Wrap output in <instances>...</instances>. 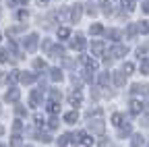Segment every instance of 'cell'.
I'll return each instance as SVG.
<instances>
[{
	"instance_id": "cell-22",
	"label": "cell",
	"mask_w": 149,
	"mask_h": 147,
	"mask_svg": "<svg viewBox=\"0 0 149 147\" xmlns=\"http://www.w3.org/2000/svg\"><path fill=\"white\" fill-rule=\"evenodd\" d=\"M137 29H139L141 33H149V21H141Z\"/></svg>"
},
{
	"instance_id": "cell-38",
	"label": "cell",
	"mask_w": 149,
	"mask_h": 147,
	"mask_svg": "<svg viewBox=\"0 0 149 147\" xmlns=\"http://www.w3.org/2000/svg\"><path fill=\"white\" fill-rule=\"evenodd\" d=\"M33 66H35V68H44L46 64H44V60H35V62H33Z\"/></svg>"
},
{
	"instance_id": "cell-37",
	"label": "cell",
	"mask_w": 149,
	"mask_h": 147,
	"mask_svg": "<svg viewBox=\"0 0 149 147\" xmlns=\"http://www.w3.org/2000/svg\"><path fill=\"white\" fill-rule=\"evenodd\" d=\"M35 124H37V126H44V118H42L40 114H37V116H35Z\"/></svg>"
},
{
	"instance_id": "cell-2",
	"label": "cell",
	"mask_w": 149,
	"mask_h": 147,
	"mask_svg": "<svg viewBox=\"0 0 149 147\" xmlns=\"http://www.w3.org/2000/svg\"><path fill=\"white\" fill-rule=\"evenodd\" d=\"M126 52H128V48H126V46H114V48H112V52H110V56H114V58H122V56H126Z\"/></svg>"
},
{
	"instance_id": "cell-35",
	"label": "cell",
	"mask_w": 149,
	"mask_h": 147,
	"mask_svg": "<svg viewBox=\"0 0 149 147\" xmlns=\"http://www.w3.org/2000/svg\"><path fill=\"white\" fill-rule=\"evenodd\" d=\"M21 81H23V83H33L35 77H33V75H25V72H23V75H21Z\"/></svg>"
},
{
	"instance_id": "cell-29",
	"label": "cell",
	"mask_w": 149,
	"mask_h": 147,
	"mask_svg": "<svg viewBox=\"0 0 149 147\" xmlns=\"http://www.w3.org/2000/svg\"><path fill=\"white\" fill-rule=\"evenodd\" d=\"M48 112H50V114H56V112H58V104H56V102H50V104H48Z\"/></svg>"
},
{
	"instance_id": "cell-13",
	"label": "cell",
	"mask_w": 149,
	"mask_h": 147,
	"mask_svg": "<svg viewBox=\"0 0 149 147\" xmlns=\"http://www.w3.org/2000/svg\"><path fill=\"white\" fill-rule=\"evenodd\" d=\"M143 143H145V137H143V135H135L133 141H130V145H133V147H143Z\"/></svg>"
},
{
	"instance_id": "cell-12",
	"label": "cell",
	"mask_w": 149,
	"mask_h": 147,
	"mask_svg": "<svg viewBox=\"0 0 149 147\" xmlns=\"http://www.w3.org/2000/svg\"><path fill=\"white\" fill-rule=\"evenodd\" d=\"M70 17H72V21H79V19H81V4H74V6H72Z\"/></svg>"
},
{
	"instance_id": "cell-31",
	"label": "cell",
	"mask_w": 149,
	"mask_h": 147,
	"mask_svg": "<svg viewBox=\"0 0 149 147\" xmlns=\"http://www.w3.org/2000/svg\"><path fill=\"white\" fill-rule=\"evenodd\" d=\"M118 135H120V137H122V139H124V137H128V135H130V126H128V124H126V126H124V128H120V131H118Z\"/></svg>"
},
{
	"instance_id": "cell-3",
	"label": "cell",
	"mask_w": 149,
	"mask_h": 147,
	"mask_svg": "<svg viewBox=\"0 0 149 147\" xmlns=\"http://www.w3.org/2000/svg\"><path fill=\"white\" fill-rule=\"evenodd\" d=\"M35 48H37V35H35V33H31L29 38L25 40V50H27V52H33Z\"/></svg>"
},
{
	"instance_id": "cell-18",
	"label": "cell",
	"mask_w": 149,
	"mask_h": 147,
	"mask_svg": "<svg viewBox=\"0 0 149 147\" xmlns=\"http://www.w3.org/2000/svg\"><path fill=\"white\" fill-rule=\"evenodd\" d=\"M97 81H100V85H102V87H106V85L110 83V75H108V72H102Z\"/></svg>"
},
{
	"instance_id": "cell-8",
	"label": "cell",
	"mask_w": 149,
	"mask_h": 147,
	"mask_svg": "<svg viewBox=\"0 0 149 147\" xmlns=\"http://www.w3.org/2000/svg\"><path fill=\"white\" fill-rule=\"evenodd\" d=\"M124 81H126V75H124L122 70L114 72V83H116V87H122V85H124Z\"/></svg>"
},
{
	"instance_id": "cell-16",
	"label": "cell",
	"mask_w": 149,
	"mask_h": 147,
	"mask_svg": "<svg viewBox=\"0 0 149 147\" xmlns=\"http://www.w3.org/2000/svg\"><path fill=\"white\" fill-rule=\"evenodd\" d=\"M62 56H64V50L60 46H54L52 48V58H62Z\"/></svg>"
},
{
	"instance_id": "cell-5",
	"label": "cell",
	"mask_w": 149,
	"mask_h": 147,
	"mask_svg": "<svg viewBox=\"0 0 149 147\" xmlns=\"http://www.w3.org/2000/svg\"><path fill=\"white\" fill-rule=\"evenodd\" d=\"M85 46H87V44H85V38H83V35H77V38L72 40V50H79V52H81V50H85Z\"/></svg>"
},
{
	"instance_id": "cell-14",
	"label": "cell",
	"mask_w": 149,
	"mask_h": 147,
	"mask_svg": "<svg viewBox=\"0 0 149 147\" xmlns=\"http://www.w3.org/2000/svg\"><path fill=\"white\" fill-rule=\"evenodd\" d=\"M19 95H21V93H19V89H10L8 93H6V102H17Z\"/></svg>"
},
{
	"instance_id": "cell-7",
	"label": "cell",
	"mask_w": 149,
	"mask_h": 147,
	"mask_svg": "<svg viewBox=\"0 0 149 147\" xmlns=\"http://www.w3.org/2000/svg\"><path fill=\"white\" fill-rule=\"evenodd\" d=\"M133 93H141V95H147V93H149V85H141V83L133 85Z\"/></svg>"
},
{
	"instance_id": "cell-23",
	"label": "cell",
	"mask_w": 149,
	"mask_h": 147,
	"mask_svg": "<svg viewBox=\"0 0 149 147\" xmlns=\"http://www.w3.org/2000/svg\"><path fill=\"white\" fill-rule=\"evenodd\" d=\"M50 72H52V75H50V77H52V79H54V81H60V79H62V72H60V70H58V68H52V70H50Z\"/></svg>"
},
{
	"instance_id": "cell-42",
	"label": "cell",
	"mask_w": 149,
	"mask_h": 147,
	"mask_svg": "<svg viewBox=\"0 0 149 147\" xmlns=\"http://www.w3.org/2000/svg\"><path fill=\"white\" fill-rule=\"evenodd\" d=\"M17 114H19V116H23V114H25V108L19 106V108H17Z\"/></svg>"
},
{
	"instance_id": "cell-34",
	"label": "cell",
	"mask_w": 149,
	"mask_h": 147,
	"mask_svg": "<svg viewBox=\"0 0 149 147\" xmlns=\"http://www.w3.org/2000/svg\"><path fill=\"white\" fill-rule=\"evenodd\" d=\"M135 33H137V27H135V25H128V27H126V38H133Z\"/></svg>"
},
{
	"instance_id": "cell-6",
	"label": "cell",
	"mask_w": 149,
	"mask_h": 147,
	"mask_svg": "<svg viewBox=\"0 0 149 147\" xmlns=\"http://www.w3.org/2000/svg\"><path fill=\"white\" fill-rule=\"evenodd\" d=\"M81 100H83V98H81V93H79V91H77V93H70V95H68V104H70L72 108L81 106Z\"/></svg>"
},
{
	"instance_id": "cell-46",
	"label": "cell",
	"mask_w": 149,
	"mask_h": 147,
	"mask_svg": "<svg viewBox=\"0 0 149 147\" xmlns=\"http://www.w3.org/2000/svg\"><path fill=\"white\" fill-rule=\"evenodd\" d=\"M40 2H48V0H40Z\"/></svg>"
},
{
	"instance_id": "cell-20",
	"label": "cell",
	"mask_w": 149,
	"mask_h": 147,
	"mask_svg": "<svg viewBox=\"0 0 149 147\" xmlns=\"http://www.w3.org/2000/svg\"><path fill=\"white\" fill-rule=\"evenodd\" d=\"M77 118H79V114H77V112H68V114L64 116V120H66V122H70V124H72V122H77Z\"/></svg>"
},
{
	"instance_id": "cell-43",
	"label": "cell",
	"mask_w": 149,
	"mask_h": 147,
	"mask_svg": "<svg viewBox=\"0 0 149 147\" xmlns=\"http://www.w3.org/2000/svg\"><path fill=\"white\" fill-rule=\"evenodd\" d=\"M21 126H23L21 120H17V122H15V131H21Z\"/></svg>"
},
{
	"instance_id": "cell-39",
	"label": "cell",
	"mask_w": 149,
	"mask_h": 147,
	"mask_svg": "<svg viewBox=\"0 0 149 147\" xmlns=\"http://www.w3.org/2000/svg\"><path fill=\"white\" fill-rule=\"evenodd\" d=\"M19 19L25 21V19H27V10H19Z\"/></svg>"
},
{
	"instance_id": "cell-11",
	"label": "cell",
	"mask_w": 149,
	"mask_h": 147,
	"mask_svg": "<svg viewBox=\"0 0 149 147\" xmlns=\"http://www.w3.org/2000/svg\"><path fill=\"white\" fill-rule=\"evenodd\" d=\"M81 62H83V64H85V66H87L89 70H95V68H97V64H95V60H91L89 56H81Z\"/></svg>"
},
{
	"instance_id": "cell-28",
	"label": "cell",
	"mask_w": 149,
	"mask_h": 147,
	"mask_svg": "<svg viewBox=\"0 0 149 147\" xmlns=\"http://www.w3.org/2000/svg\"><path fill=\"white\" fill-rule=\"evenodd\" d=\"M133 70H135V66L130 64V62H126V64H124V68H122L124 75H133Z\"/></svg>"
},
{
	"instance_id": "cell-10",
	"label": "cell",
	"mask_w": 149,
	"mask_h": 147,
	"mask_svg": "<svg viewBox=\"0 0 149 147\" xmlns=\"http://www.w3.org/2000/svg\"><path fill=\"white\" fill-rule=\"evenodd\" d=\"M40 100H42V89H35L33 93H31V98H29V104H31V106H37V104H40Z\"/></svg>"
},
{
	"instance_id": "cell-32",
	"label": "cell",
	"mask_w": 149,
	"mask_h": 147,
	"mask_svg": "<svg viewBox=\"0 0 149 147\" xmlns=\"http://www.w3.org/2000/svg\"><path fill=\"white\" fill-rule=\"evenodd\" d=\"M10 145H13V147H23V141H21V137H19V135H15Z\"/></svg>"
},
{
	"instance_id": "cell-45",
	"label": "cell",
	"mask_w": 149,
	"mask_h": 147,
	"mask_svg": "<svg viewBox=\"0 0 149 147\" xmlns=\"http://www.w3.org/2000/svg\"><path fill=\"white\" fill-rule=\"evenodd\" d=\"M2 133H4V126H2V124H0V135H2Z\"/></svg>"
},
{
	"instance_id": "cell-4",
	"label": "cell",
	"mask_w": 149,
	"mask_h": 147,
	"mask_svg": "<svg viewBox=\"0 0 149 147\" xmlns=\"http://www.w3.org/2000/svg\"><path fill=\"white\" fill-rule=\"evenodd\" d=\"M89 131H91V133H97V135L104 133V122H102V120H91V122H89Z\"/></svg>"
},
{
	"instance_id": "cell-41",
	"label": "cell",
	"mask_w": 149,
	"mask_h": 147,
	"mask_svg": "<svg viewBox=\"0 0 149 147\" xmlns=\"http://www.w3.org/2000/svg\"><path fill=\"white\" fill-rule=\"evenodd\" d=\"M56 126H58V120L52 118V120H50V128H56Z\"/></svg>"
},
{
	"instance_id": "cell-36",
	"label": "cell",
	"mask_w": 149,
	"mask_h": 147,
	"mask_svg": "<svg viewBox=\"0 0 149 147\" xmlns=\"http://www.w3.org/2000/svg\"><path fill=\"white\" fill-rule=\"evenodd\" d=\"M6 54H8L6 50H0V62H6V60H8V58H6Z\"/></svg>"
},
{
	"instance_id": "cell-21",
	"label": "cell",
	"mask_w": 149,
	"mask_h": 147,
	"mask_svg": "<svg viewBox=\"0 0 149 147\" xmlns=\"http://www.w3.org/2000/svg\"><path fill=\"white\" fill-rule=\"evenodd\" d=\"M141 72H143V75H149V58L141 60Z\"/></svg>"
},
{
	"instance_id": "cell-40",
	"label": "cell",
	"mask_w": 149,
	"mask_h": 147,
	"mask_svg": "<svg viewBox=\"0 0 149 147\" xmlns=\"http://www.w3.org/2000/svg\"><path fill=\"white\" fill-rule=\"evenodd\" d=\"M40 141H44V143H50L52 139H50V135H40Z\"/></svg>"
},
{
	"instance_id": "cell-25",
	"label": "cell",
	"mask_w": 149,
	"mask_h": 147,
	"mask_svg": "<svg viewBox=\"0 0 149 147\" xmlns=\"http://www.w3.org/2000/svg\"><path fill=\"white\" fill-rule=\"evenodd\" d=\"M102 10H104L106 15H110V13H112V4L108 2V0H102Z\"/></svg>"
},
{
	"instance_id": "cell-17",
	"label": "cell",
	"mask_w": 149,
	"mask_h": 147,
	"mask_svg": "<svg viewBox=\"0 0 149 147\" xmlns=\"http://www.w3.org/2000/svg\"><path fill=\"white\" fill-rule=\"evenodd\" d=\"M6 79H8V83H17L19 79H21V75H19V70H10V75Z\"/></svg>"
},
{
	"instance_id": "cell-19",
	"label": "cell",
	"mask_w": 149,
	"mask_h": 147,
	"mask_svg": "<svg viewBox=\"0 0 149 147\" xmlns=\"http://www.w3.org/2000/svg\"><path fill=\"white\" fill-rule=\"evenodd\" d=\"M70 143V135H62L60 139H58V147H66Z\"/></svg>"
},
{
	"instance_id": "cell-44",
	"label": "cell",
	"mask_w": 149,
	"mask_h": 147,
	"mask_svg": "<svg viewBox=\"0 0 149 147\" xmlns=\"http://www.w3.org/2000/svg\"><path fill=\"white\" fill-rule=\"evenodd\" d=\"M143 13H149V2H143Z\"/></svg>"
},
{
	"instance_id": "cell-9",
	"label": "cell",
	"mask_w": 149,
	"mask_h": 147,
	"mask_svg": "<svg viewBox=\"0 0 149 147\" xmlns=\"http://www.w3.org/2000/svg\"><path fill=\"white\" fill-rule=\"evenodd\" d=\"M91 52H93V56H102L104 44H102V42H93V44H91Z\"/></svg>"
},
{
	"instance_id": "cell-47",
	"label": "cell",
	"mask_w": 149,
	"mask_h": 147,
	"mask_svg": "<svg viewBox=\"0 0 149 147\" xmlns=\"http://www.w3.org/2000/svg\"><path fill=\"white\" fill-rule=\"evenodd\" d=\"M0 147H6V145H0Z\"/></svg>"
},
{
	"instance_id": "cell-26",
	"label": "cell",
	"mask_w": 149,
	"mask_h": 147,
	"mask_svg": "<svg viewBox=\"0 0 149 147\" xmlns=\"http://www.w3.org/2000/svg\"><path fill=\"white\" fill-rule=\"evenodd\" d=\"M68 35H70V31H68L66 27H62V29H58V38H60V40H66V38H68Z\"/></svg>"
},
{
	"instance_id": "cell-33",
	"label": "cell",
	"mask_w": 149,
	"mask_h": 147,
	"mask_svg": "<svg viewBox=\"0 0 149 147\" xmlns=\"http://www.w3.org/2000/svg\"><path fill=\"white\" fill-rule=\"evenodd\" d=\"M122 6H124L126 10H133V8H135V2H133V0H122Z\"/></svg>"
},
{
	"instance_id": "cell-15",
	"label": "cell",
	"mask_w": 149,
	"mask_h": 147,
	"mask_svg": "<svg viewBox=\"0 0 149 147\" xmlns=\"http://www.w3.org/2000/svg\"><path fill=\"white\" fill-rule=\"evenodd\" d=\"M106 35H108V38H112L114 42H118V40L122 38V33H120L118 29H110V31H106Z\"/></svg>"
},
{
	"instance_id": "cell-27",
	"label": "cell",
	"mask_w": 149,
	"mask_h": 147,
	"mask_svg": "<svg viewBox=\"0 0 149 147\" xmlns=\"http://www.w3.org/2000/svg\"><path fill=\"white\" fill-rule=\"evenodd\" d=\"M50 100H52V102H60V91L52 89V91H50Z\"/></svg>"
},
{
	"instance_id": "cell-30",
	"label": "cell",
	"mask_w": 149,
	"mask_h": 147,
	"mask_svg": "<svg viewBox=\"0 0 149 147\" xmlns=\"http://www.w3.org/2000/svg\"><path fill=\"white\" fill-rule=\"evenodd\" d=\"M91 33L93 35H100V33H104V27L102 25H91Z\"/></svg>"
},
{
	"instance_id": "cell-24",
	"label": "cell",
	"mask_w": 149,
	"mask_h": 147,
	"mask_svg": "<svg viewBox=\"0 0 149 147\" xmlns=\"http://www.w3.org/2000/svg\"><path fill=\"white\" fill-rule=\"evenodd\" d=\"M112 124H114V126H120L122 124V114H114V116H112Z\"/></svg>"
},
{
	"instance_id": "cell-1",
	"label": "cell",
	"mask_w": 149,
	"mask_h": 147,
	"mask_svg": "<svg viewBox=\"0 0 149 147\" xmlns=\"http://www.w3.org/2000/svg\"><path fill=\"white\" fill-rule=\"evenodd\" d=\"M143 110H145V104L141 100H133V102H130V114H133V116H139Z\"/></svg>"
}]
</instances>
